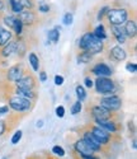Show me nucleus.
Instances as JSON below:
<instances>
[{
	"mask_svg": "<svg viewBox=\"0 0 137 159\" xmlns=\"http://www.w3.org/2000/svg\"><path fill=\"white\" fill-rule=\"evenodd\" d=\"M79 48L80 51L90 52L91 55H98L105 50V42L103 39L95 37L91 32H85L79 39Z\"/></svg>",
	"mask_w": 137,
	"mask_h": 159,
	"instance_id": "nucleus-1",
	"label": "nucleus"
},
{
	"mask_svg": "<svg viewBox=\"0 0 137 159\" xmlns=\"http://www.w3.org/2000/svg\"><path fill=\"white\" fill-rule=\"evenodd\" d=\"M86 127L91 132V135L97 139L100 143L102 147H104L105 149H108L111 144H113V143H116L118 140H122L119 134H112V132H108V131L103 130L102 127L97 126L95 124H89V125H86Z\"/></svg>",
	"mask_w": 137,
	"mask_h": 159,
	"instance_id": "nucleus-2",
	"label": "nucleus"
},
{
	"mask_svg": "<svg viewBox=\"0 0 137 159\" xmlns=\"http://www.w3.org/2000/svg\"><path fill=\"white\" fill-rule=\"evenodd\" d=\"M7 104H8V107L11 111L22 113V115L29 113L34 107V102L33 101L19 97V96L13 94V93H10L9 97H7Z\"/></svg>",
	"mask_w": 137,
	"mask_h": 159,
	"instance_id": "nucleus-3",
	"label": "nucleus"
},
{
	"mask_svg": "<svg viewBox=\"0 0 137 159\" xmlns=\"http://www.w3.org/2000/svg\"><path fill=\"white\" fill-rule=\"evenodd\" d=\"M95 93L99 96H108V94H116L118 90L117 83L111 79V76H97L94 82Z\"/></svg>",
	"mask_w": 137,
	"mask_h": 159,
	"instance_id": "nucleus-4",
	"label": "nucleus"
},
{
	"mask_svg": "<svg viewBox=\"0 0 137 159\" xmlns=\"http://www.w3.org/2000/svg\"><path fill=\"white\" fill-rule=\"evenodd\" d=\"M107 19L109 25H123L125 22L130 18V11L126 8L117 7V8H109L107 11Z\"/></svg>",
	"mask_w": 137,
	"mask_h": 159,
	"instance_id": "nucleus-5",
	"label": "nucleus"
},
{
	"mask_svg": "<svg viewBox=\"0 0 137 159\" xmlns=\"http://www.w3.org/2000/svg\"><path fill=\"white\" fill-rule=\"evenodd\" d=\"M88 108L90 111V116L93 118V121H105V120H112V118H116L118 117L116 113L117 112H112L107 110L105 107L100 106L99 103H93V104H89Z\"/></svg>",
	"mask_w": 137,
	"mask_h": 159,
	"instance_id": "nucleus-6",
	"label": "nucleus"
},
{
	"mask_svg": "<svg viewBox=\"0 0 137 159\" xmlns=\"http://www.w3.org/2000/svg\"><path fill=\"white\" fill-rule=\"evenodd\" d=\"M27 73H28V70H27L25 65L23 62H17L5 70V73H4L5 83L13 85L14 83H17L20 78H23Z\"/></svg>",
	"mask_w": 137,
	"mask_h": 159,
	"instance_id": "nucleus-7",
	"label": "nucleus"
},
{
	"mask_svg": "<svg viewBox=\"0 0 137 159\" xmlns=\"http://www.w3.org/2000/svg\"><path fill=\"white\" fill-rule=\"evenodd\" d=\"M80 138L88 144V147H89L95 154H97V153H105V152H107V149H105L104 147H102L100 143L91 135V132L89 131V129L86 127V125L80 129Z\"/></svg>",
	"mask_w": 137,
	"mask_h": 159,
	"instance_id": "nucleus-8",
	"label": "nucleus"
},
{
	"mask_svg": "<svg viewBox=\"0 0 137 159\" xmlns=\"http://www.w3.org/2000/svg\"><path fill=\"white\" fill-rule=\"evenodd\" d=\"M98 103L107 110L112 112H118L122 108V98L118 94H108V96H102L98 99Z\"/></svg>",
	"mask_w": 137,
	"mask_h": 159,
	"instance_id": "nucleus-9",
	"label": "nucleus"
},
{
	"mask_svg": "<svg viewBox=\"0 0 137 159\" xmlns=\"http://www.w3.org/2000/svg\"><path fill=\"white\" fill-rule=\"evenodd\" d=\"M18 19L22 22L23 27H28V28H33L39 23L38 19V14L33 10H22L19 14H18Z\"/></svg>",
	"mask_w": 137,
	"mask_h": 159,
	"instance_id": "nucleus-10",
	"label": "nucleus"
},
{
	"mask_svg": "<svg viewBox=\"0 0 137 159\" xmlns=\"http://www.w3.org/2000/svg\"><path fill=\"white\" fill-rule=\"evenodd\" d=\"M17 88H20V89H32V90H37L38 88V80L37 78L34 76V74H32L31 71L27 73L23 78H20L17 83L13 84Z\"/></svg>",
	"mask_w": 137,
	"mask_h": 159,
	"instance_id": "nucleus-11",
	"label": "nucleus"
},
{
	"mask_svg": "<svg viewBox=\"0 0 137 159\" xmlns=\"http://www.w3.org/2000/svg\"><path fill=\"white\" fill-rule=\"evenodd\" d=\"M94 124L108 132H112V134H118V132L122 131V124L118 121V117L112 118V120H105V121H95Z\"/></svg>",
	"mask_w": 137,
	"mask_h": 159,
	"instance_id": "nucleus-12",
	"label": "nucleus"
},
{
	"mask_svg": "<svg viewBox=\"0 0 137 159\" xmlns=\"http://www.w3.org/2000/svg\"><path fill=\"white\" fill-rule=\"evenodd\" d=\"M107 56L113 62H122V61H125L127 59V52L121 45H116V46H113V47H111L108 50Z\"/></svg>",
	"mask_w": 137,
	"mask_h": 159,
	"instance_id": "nucleus-13",
	"label": "nucleus"
},
{
	"mask_svg": "<svg viewBox=\"0 0 137 159\" xmlns=\"http://www.w3.org/2000/svg\"><path fill=\"white\" fill-rule=\"evenodd\" d=\"M73 149H74V153H76L77 155H93V154H95V153L88 147V144H86L83 139H81V138H79V139H76V140L74 141Z\"/></svg>",
	"mask_w": 137,
	"mask_h": 159,
	"instance_id": "nucleus-14",
	"label": "nucleus"
},
{
	"mask_svg": "<svg viewBox=\"0 0 137 159\" xmlns=\"http://www.w3.org/2000/svg\"><path fill=\"white\" fill-rule=\"evenodd\" d=\"M95 76H112L113 70L111 66H108L105 62H97L91 70H90Z\"/></svg>",
	"mask_w": 137,
	"mask_h": 159,
	"instance_id": "nucleus-15",
	"label": "nucleus"
},
{
	"mask_svg": "<svg viewBox=\"0 0 137 159\" xmlns=\"http://www.w3.org/2000/svg\"><path fill=\"white\" fill-rule=\"evenodd\" d=\"M123 30L126 32L127 38L130 39H135L137 36V22H136V16H133V18H128L125 24H123Z\"/></svg>",
	"mask_w": 137,
	"mask_h": 159,
	"instance_id": "nucleus-16",
	"label": "nucleus"
},
{
	"mask_svg": "<svg viewBox=\"0 0 137 159\" xmlns=\"http://www.w3.org/2000/svg\"><path fill=\"white\" fill-rule=\"evenodd\" d=\"M15 51H17V39H10L7 45L0 47V57L8 59L13 55H15Z\"/></svg>",
	"mask_w": 137,
	"mask_h": 159,
	"instance_id": "nucleus-17",
	"label": "nucleus"
},
{
	"mask_svg": "<svg viewBox=\"0 0 137 159\" xmlns=\"http://www.w3.org/2000/svg\"><path fill=\"white\" fill-rule=\"evenodd\" d=\"M111 32H112V37L119 45H123L127 42V36L126 32L123 30V25H111Z\"/></svg>",
	"mask_w": 137,
	"mask_h": 159,
	"instance_id": "nucleus-18",
	"label": "nucleus"
},
{
	"mask_svg": "<svg viewBox=\"0 0 137 159\" xmlns=\"http://www.w3.org/2000/svg\"><path fill=\"white\" fill-rule=\"evenodd\" d=\"M10 39H13V33L10 30L5 28L4 25H0V47L7 45Z\"/></svg>",
	"mask_w": 137,
	"mask_h": 159,
	"instance_id": "nucleus-19",
	"label": "nucleus"
},
{
	"mask_svg": "<svg viewBox=\"0 0 137 159\" xmlns=\"http://www.w3.org/2000/svg\"><path fill=\"white\" fill-rule=\"evenodd\" d=\"M93 59H94V55H91L90 52H86V51H80L76 56V60L79 64H90Z\"/></svg>",
	"mask_w": 137,
	"mask_h": 159,
	"instance_id": "nucleus-20",
	"label": "nucleus"
},
{
	"mask_svg": "<svg viewBox=\"0 0 137 159\" xmlns=\"http://www.w3.org/2000/svg\"><path fill=\"white\" fill-rule=\"evenodd\" d=\"M28 62H29L31 68L33 69L34 73L39 71V57L34 54V52H29L28 54Z\"/></svg>",
	"mask_w": 137,
	"mask_h": 159,
	"instance_id": "nucleus-21",
	"label": "nucleus"
},
{
	"mask_svg": "<svg viewBox=\"0 0 137 159\" xmlns=\"http://www.w3.org/2000/svg\"><path fill=\"white\" fill-rule=\"evenodd\" d=\"M60 32H61V27H59V25H56L53 30H51L47 34L48 37V41L53 42V43H57L59 39H60Z\"/></svg>",
	"mask_w": 137,
	"mask_h": 159,
	"instance_id": "nucleus-22",
	"label": "nucleus"
},
{
	"mask_svg": "<svg viewBox=\"0 0 137 159\" xmlns=\"http://www.w3.org/2000/svg\"><path fill=\"white\" fill-rule=\"evenodd\" d=\"M95 37H98V38H100V39H107L108 38V34H107V31H105V27L103 24H99V25H97V27L94 28V31L91 32Z\"/></svg>",
	"mask_w": 137,
	"mask_h": 159,
	"instance_id": "nucleus-23",
	"label": "nucleus"
},
{
	"mask_svg": "<svg viewBox=\"0 0 137 159\" xmlns=\"http://www.w3.org/2000/svg\"><path fill=\"white\" fill-rule=\"evenodd\" d=\"M75 93H76V97H77V101L80 102H84L86 99V90L83 85H76L75 88Z\"/></svg>",
	"mask_w": 137,
	"mask_h": 159,
	"instance_id": "nucleus-24",
	"label": "nucleus"
},
{
	"mask_svg": "<svg viewBox=\"0 0 137 159\" xmlns=\"http://www.w3.org/2000/svg\"><path fill=\"white\" fill-rule=\"evenodd\" d=\"M23 24H22V22L18 19V17H15V20H14V24H13V32L15 33V36L17 37H19V36H22V33H23Z\"/></svg>",
	"mask_w": 137,
	"mask_h": 159,
	"instance_id": "nucleus-25",
	"label": "nucleus"
},
{
	"mask_svg": "<svg viewBox=\"0 0 137 159\" xmlns=\"http://www.w3.org/2000/svg\"><path fill=\"white\" fill-rule=\"evenodd\" d=\"M9 4H10V9L14 14H19V13L23 10L22 5L19 4L18 0H9Z\"/></svg>",
	"mask_w": 137,
	"mask_h": 159,
	"instance_id": "nucleus-26",
	"label": "nucleus"
},
{
	"mask_svg": "<svg viewBox=\"0 0 137 159\" xmlns=\"http://www.w3.org/2000/svg\"><path fill=\"white\" fill-rule=\"evenodd\" d=\"M51 152H52V154H53L55 157H57V158H64L65 154H66L65 149H64L62 147H60V145H55Z\"/></svg>",
	"mask_w": 137,
	"mask_h": 159,
	"instance_id": "nucleus-27",
	"label": "nucleus"
},
{
	"mask_svg": "<svg viewBox=\"0 0 137 159\" xmlns=\"http://www.w3.org/2000/svg\"><path fill=\"white\" fill-rule=\"evenodd\" d=\"M19 4L22 5L23 10L27 9V10H32L34 8V2L33 0H18Z\"/></svg>",
	"mask_w": 137,
	"mask_h": 159,
	"instance_id": "nucleus-28",
	"label": "nucleus"
},
{
	"mask_svg": "<svg viewBox=\"0 0 137 159\" xmlns=\"http://www.w3.org/2000/svg\"><path fill=\"white\" fill-rule=\"evenodd\" d=\"M81 110H83V102H80V101H76L75 103H73L71 106V115H77L81 112Z\"/></svg>",
	"mask_w": 137,
	"mask_h": 159,
	"instance_id": "nucleus-29",
	"label": "nucleus"
},
{
	"mask_svg": "<svg viewBox=\"0 0 137 159\" xmlns=\"http://www.w3.org/2000/svg\"><path fill=\"white\" fill-rule=\"evenodd\" d=\"M22 136H23V132L20 131V130H18V131H15L14 134H13V136H11V144L13 145H17L20 140H22Z\"/></svg>",
	"mask_w": 137,
	"mask_h": 159,
	"instance_id": "nucleus-30",
	"label": "nucleus"
},
{
	"mask_svg": "<svg viewBox=\"0 0 137 159\" xmlns=\"http://www.w3.org/2000/svg\"><path fill=\"white\" fill-rule=\"evenodd\" d=\"M3 20H4V24L7 25V27H9V30H11L13 28V24H14V20H15V17L14 16H5L4 18H3Z\"/></svg>",
	"mask_w": 137,
	"mask_h": 159,
	"instance_id": "nucleus-31",
	"label": "nucleus"
},
{
	"mask_svg": "<svg viewBox=\"0 0 137 159\" xmlns=\"http://www.w3.org/2000/svg\"><path fill=\"white\" fill-rule=\"evenodd\" d=\"M73 20H74L73 13H66V14L64 16V18H62V22H64L65 25H70V24H73Z\"/></svg>",
	"mask_w": 137,
	"mask_h": 159,
	"instance_id": "nucleus-32",
	"label": "nucleus"
},
{
	"mask_svg": "<svg viewBox=\"0 0 137 159\" xmlns=\"http://www.w3.org/2000/svg\"><path fill=\"white\" fill-rule=\"evenodd\" d=\"M109 8H111V7H107V5H105V7H103V8L98 11V20H99V22H102V20L104 19V17L107 16V11H108Z\"/></svg>",
	"mask_w": 137,
	"mask_h": 159,
	"instance_id": "nucleus-33",
	"label": "nucleus"
},
{
	"mask_svg": "<svg viewBox=\"0 0 137 159\" xmlns=\"http://www.w3.org/2000/svg\"><path fill=\"white\" fill-rule=\"evenodd\" d=\"M126 70H127L128 73L135 74V73L137 71V65H136L135 62H127V64H126Z\"/></svg>",
	"mask_w": 137,
	"mask_h": 159,
	"instance_id": "nucleus-34",
	"label": "nucleus"
},
{
	"mask_svg": "<svg viewBox=\"0 0 137 159\" xmlns=\"http://www.w3.org/2000/svg\"><path fill=\"white\" fill-rule=\"evenodd\" d=\"M50 9H51L50 5L46 4V3H41L39 7H38V11H41V13H48Z\"/></svg>",
	"mask_w": 137,
	"mask_h": 159,
	"instance_id": "nucleus-35",
	"label": "nucleus"
},
{
	"mask_svg": "<svg viewBox=\"0 0 137 159\" xmlns=\"http://www.w3.org/2000/svg\"><path fill=\"white\" fill-rule=\"evenodd\" d=\"M9 112H10V108L8 107V104H5V106H0V117L7 116Z\"/></svg>",
	"mask_w": 137,
	"mask_h": 159,
	"instance_id": "nucleus-36",
	"label": "nucleus"
},
{
	"mask_svg": "<svg viewBox=\"0 0 137 159\" xmlns=\"http://www.w3.org/2000/svg\"><path fill=\"white\" fill-rule=\"evenodd\" d=\"M56 116L59 118H62L65 116V107L64 106H57L56 107Z\"/></svg>",
	"mask_w": 137,
	"mask_h": 159,
	"instance_id": "nucleus-37",
	"label": "nucleus"
},
{
	"mask_svg": "<svg viewBox=\"0 0 137 159\" xmlns=\"http://www.w3.org/2000/svg\"><path fill=\"white\" fill-rule=\"evenodd\" d=\"M53 80H55V84H56L57 87H60V85H62V84H64L65 79H64V76H62V75H56V76H55Z\"/></svg>",
	"mask_w": 137,
	"mask_h": 159,
	"instance_id": "nucleus-38",
	"label": "nucleus"
},
{
	"mask_svg": "<svg viewBox=\"0 0 137 159\" xmlns=\"http://www.w3.org/2000/svg\"><path fill=\"white\" fill-rule=\"evenodd\" d=\"M84 84H85V87H86V88H89V89H91V88L94 87V82H93V79H91V78H89V76H86V78L84 79Z\"/></svg>",
	"mask_w": 137,
	"mask_h": 159,
	"instance_id": "nucleus-39",
	"label": "nucleus"
},
{
	"mask_svg": "<svg viewBox=\"0 0 137 159\" xmlns=\"http://www.w3.org/2000/svg\"><path fill=\"white\" fill-rule=\"evenodd\" d=\"M47 80V74H46V71H39V82L41 83H45Z\"/></svg>",
	"mask_w": 137,
	"mask_h": 159,
	"instance_id": "nucleus-40",
	"label": "nucleus"
},
{
	"mask_svg": "<svg viewBox=\"0 0 137 159\" xmlns=\"http://www.w3.org/2000/svg\"><path fill=\"white\" fill-rule=\"evenodd\" d=\"M43 159H61V158H57V157H55L53 154H46L43 157Z\"/></svg>",
	"mask_w": 137,
	"mask_h": 159,
	"instance_id": "nucleus-41",
	"label": "nucleus"
},
{
	"mask_svg": "<svg viewBox=\"0 0 137 159\" xmlns=\"http://www.w3.org/2000/svg\"><path fill=\"white\" fill-rule=\"evenodd\" d=\"M27 159H43V158H42V157H39V154H33V155L28 157Z\"/></svg>",
	"mask_w": 137,
	"mask_h": 159,
	"instance_id": "nucleus-42",
	"label": "nucleus"
},
{
	"mask_svg": "<svg viewBox=\"0 0 137 159\" xmlns=\"http://www.w3.org/2000/svg\"><path fill=\"white\" fill-rule=\"evenodd\" d=\"M4 7H5V4H4V0H0V14H2V13H3Z\"/></svg>",
	"mask_w": 137,
	"mask_h": 159,
	"instance_id": "nucleus-43",
	"label": "nucleus"
},
{
	"mask_svg": "<svg viewBox=\"0 0 137 159\" xmlns=\"http://www.w3.org/2000/svg\"><path fill=\"white\" fill-rule=\"evenodd\" d=\"M132 148L133 149H136L137 148V144H136V138L133 136V139H132Z\"/></svg>",
	"mask_w": 137,
	"mask_h": 159,
	"instance_id": "nucleus-44",
	"label": "nucleus"
},
{
	"mask_svg": "<svg viewBox=\"0 0 137 159\" xmlns=\"http://www.w3.org/2000/svg\"><path fill=\"white\" fill-rule=\"evenodd\" d=\"M73 158H74V159H80V157H79V155H77L76 153H74V155H73Z\"/></svg>",
	"mask_w": 137,
	"mask_h": 159,
	"instance_id": "nucleus-45",
	"label": "nucleus"
}]
</instances>
